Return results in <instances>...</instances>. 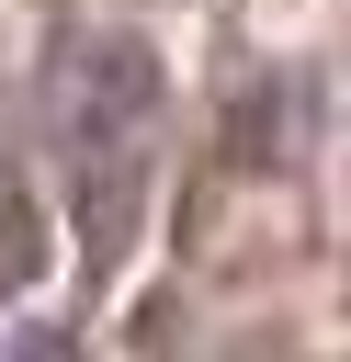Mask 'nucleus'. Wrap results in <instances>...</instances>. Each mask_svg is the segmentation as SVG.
Listing matches in <instances>:
<instances>
[{
  "label": "nucleus",
  "instance_id": "1",
  "mask_svg": "<svg viewBox=\"0 0 351 362\" xmlns=\"http://www.w3.org/2000/svg\"><path fill=\"white\" fill-rule=\"evenodd\" d=\"M0 362H79V339H68V328H11Z\"/></svg>",
  "mask_w": 351,
  "mask_h": 362
}]
</instances>
